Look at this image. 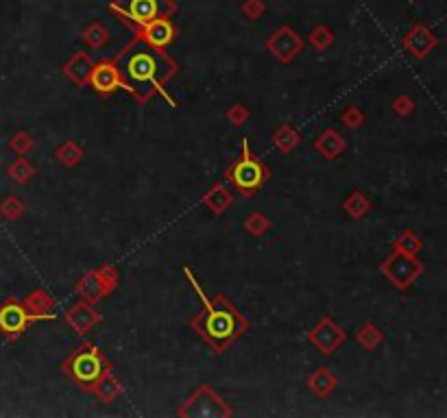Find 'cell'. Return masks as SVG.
Segmentation results:
<instances>
[{
  "mask_svg": "<svg viewBox=\"0 0 447 418\" xmlns=\"http://www.w3.org/2000/svg\"><path fill=\"white\" fill-rule=\"evenodd\" d=\"M395 109L400 112V114H408L410 109H412V100H408V98H400L395 102Z\"/></svg>",
  "mask_w": 447,
  "mask_h": 418,
  "instance_id": "cell-15",
  "label": "cell"
},
{
  "mask_svg": "<svg viewBox=\"0 0 447 418\" xmlns=\"http://www.w3.org/2000/svg\"><path fill=\"white\" fill-rule=\"evenodd\" d=\"M140 33L146 44H151L153 48H164L175 37V26H172L168 18H157L153 22H148L146 26H142Z\"/></svg>",
  "mask_w": 447,
  "mask_h": 418,
  "instance_id": "cell-8",
  "label": "cell"
},
{
  "mask_svg": "<svg viewBox=\"0 0 447 418\" xmlns=\"http://www.w3.org/2000/svg\"><path fill=\"white\" fill-rule=\"evenodd\" d=\"M186 275H188V281L192 283V287L196 290V294L201 297V303H203V314L194 321V327L198 329V333H201L216 351H222L242 333L244 321L222 297L216 303H212L203 294V290L198 287V283L192 279V275L188 270H186Z\"/></svg>",
  "mask_w": 447,
  "mask_h": 418,
  "instance_id": "cell-1",
  "label": "cell"
},
{
  "mask_svg": "<svg viewBox=\"0 0 447 418\" xmlns=\"http://www.w3.org/2000/svg\"><path fill=\"white\" fill-rule=\"evenodd\" d=\"M29 146H31V142H29V138L24 136V133L16 136V138L11 140V148H13V150H20V153H22V150H27Z\"/></svg>",
  "mask_w": 447,
  "mask_h": 418,
  "instance_id": "cell-14",
  "label": "cell"
},
{
  "mask_svg": "<svg viewBox=\"0 0 447 418\" xmlns=\"http://www.w3.org/2000/svg\"><path fill=\"white\" fill-rule=\"evenodd\" d=\"M112 9L129 24L142 29V26L157 18H168L175 11V5L170 0H118V3L112 5Z\"/></svg>",
  "mask_w": 447,
  "mask_h": 418,
  "instance_id": "cell-4",
  "label": "cell"
},
{
  "mask_svg": "<svg viewBox=\"0 0 447 418\" xmlns=\"http://www.w3.org/2000/svg\"><path fill=\"white\" fill-rule=\"evenodd\" d=\"M33 316L24 309V305L16 303V301H7L5 305H0V331L7 338H16L20 335L24 329H27L29 321Z\"/></svg>",
  "mask_w": 447,
  "mask_h": 418,
  "instance_id": "cell-6",
  "label": "cell"
},
{
  "mask_svg": "<svg viewBox=\"0 0 447 418\" xmlns=\"http://www.w3.org/2000/svg\"><path fill=\"white\" fill-rule=\"evenodd\" d=\"M122 70H125V76L131 78L133 83H153L155 88H160V78L172 74V66L164 68V59L157 55V52L148 50L144 46H133L125 59H122Z\"/></svg>",
  "mask_w": 447,
  "mask_h": 418,
  "instance_id": "cell-2",
  "label": "cell"
},
{
  "mask_svg": "<svg viewBox=\"0 0 447 418\" xmlns=\"http://www.w3.org/2000/svg\"><path fill=\"white\" fill-rule=\"evenodd\" d=\"M384 270L395 279L397 285L406 287V285L421 273V264H419L417 259H412L408 253H406V255H404V253H397L395 257H391V259L386 261Z\"/></svg>",
  "mask_w": 447,
  "mask_h": 418,
  "instance_id": "cell-7",
  "label": "cell"
},
{
  "mask_svg": "<svg viewBox=\"0 0 447 418\" xmlns=\"http://www.w3.org/2000/svg\"><path fill=\"white\" fill-rule=\"evenodd\" d=\"M434 44H436V37L426 29V26H415L412 33L406 40V46L410 52H415V57H426L434 48Z\"/></svg>",
  "mask_w": 447,
  "mask_h": 418,
  "instance_id": "cell-10",
  "label": "cell"
},
{
  "mask_svg": "<svg viewBox=\"0 0 447 418\" xmlns=\"http://www.w3.org/2000/svg\"><path fill=\"white\" fill-rule=\"evenodd\" d=\"M33 174V168L24 162V160H18L11 168H9V177L13 179V181H18V183H24L29 177Z\"/></svg>",
  "mask_w": 447,
  "mask_h": 418,
  "instance_id": "cell-11",
  "label": "cell"
},
{
  "mask_svg": "<svg viewBox=\"0 0 447 418\" xmlns=\"http://www.w3.org/2000/svg\"><path fill=\"white\" fill-rule=\"evenodd\" d=\"M397 246H400L402 251H406V253L410 255V253L419 251V240L415 238L412 233H406V235H402V240L397 242Z\"/></svg>",
  "mask_w": 447,
  "mask_h": 418,
  "instance_id": "cell-13",
  "label": "cell"
},
{
  "mask_svg": "<svg viewBox=\"0 0 447 418\" xmlns=\"http://www.w3.org/2000/svg\"><path fill=\"white\" fill-rule=\"evenodd\" d=\"M92 85L96 92H114V90H129L125 83L120 81V74L114 68V64H101L98 68H94L92 72Z\"/></svg>",
  "mask_w": 447,
  "mask_h": 418,
  "instance_id": "cell-9",
  "label": "cell"
},
{
  "mask_svg": "<svg viewBox=\"0 0 447 418\" xmlns=\"http://www.w3.org/2000/svg\"><path fill=\"white\" fill-rule=\"evenodd\" d=\"M22 203L16 198V196H11V198H7L3 205H0V212H3V216L5 218H9V220H13V218H18L20 214H22Z\"/></svg>",
  "mask_w": 447,
  "mask_h": 418,
  "instance_id": "cell-12",
  "label": "cell"
},
{
  "mask_svg": "<svg viewBox=\"0 0 447 418\" xmlns=\"http://www.w3.org/2000/svg\"><path fill=\"white\" fill-rule=\"evenodd\" d=\"M66 369L81 386L90 388V386H96L98 381L103 379L105 362H103L101 355H98V351H94L92 347H85L79 353L72 355V359L68 362Z\"/></svg>",
  "mask_w": 447,
  "mask_h": 418,
  "instance_id": "cell-5",
  "label": "cell"
},
{
  "mask_svg": "<svg viewBox=\"0 0 447 418\" xmlns=\"http://www.w3.org/2000/svg\"><path fill=\"white\" fill-rule=\"evenodd\" d=\"M227 179L234 183V188L238 192H242L246 196L258 192L268 179V170L264 168V164H260L256 160V157H251L246 140H242V157L227 170Z\"/></svg>",
  "mask_w": 447,
  "mask_h": 418,
  "instance_id": "cell-3",
  "label": "cell"
}]
</instances>
